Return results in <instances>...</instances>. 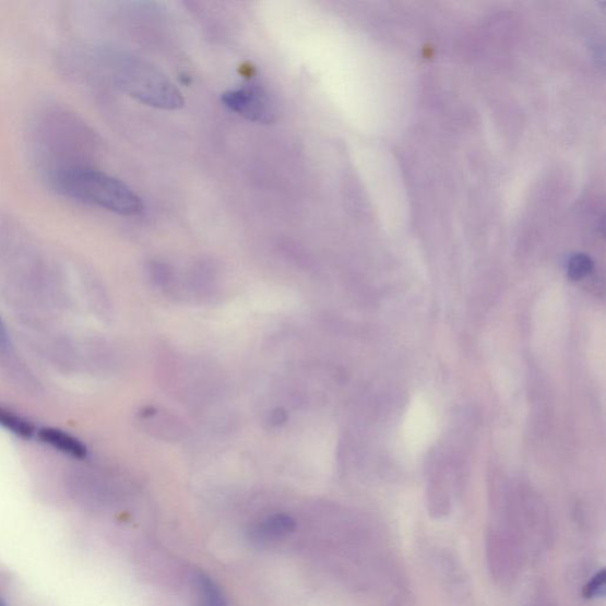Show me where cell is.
Here are the masks:
<instances>
[{"label": "cell", "instance_id": "1", "mask_svg": "<svg viewBox=\"0 0 606 606\" xmlns=\"http://www.w3.org/2000/svg\"><path fill=\"white\" fill-rule=\"evenodd\" d=\"M60 193L75 201L103 207L120 216H136L143 202L121 180L90 167L63 168L52 178Z\"/></svg>", "mask_w": 606, "mask_h": 606}, {"label": "cell", "instance_id": "2", "mask_svg": "<svg viewBox=\"0 0 606 606\" xmlns=\"http://www.w3.org/2000/svg\"><path fill=\"white\" fill-rule=\"evenodd\" d=\"M117 78L123 91L140 103L165 110L185 106V98L175 84L158 68L144 61H123Z\"/></svg>", "mask_w": 606, "mask_h": 606}, {"label": "cell", "instance_id": "3", "mask_svg": "<svg viewBox=\"0 0 606 606\" xmlns=\"http://www.w3.org/2000/svg\"><path fill=\"white\" fill-rule=\"evenodd\" d=\"M222 103L236 115L252 122L271 124L277 119L273 97L257 84L224 93Z\"/></svg>", "mask_w": 606, "mask_h": 606}, {"label": "cell", "instance_id": "4", "mask_svg": "<svg viewBox=\"0 0 606 606\" xmlns=\"http://www.w3.org/2000/svg\"><path fill=\"white\" fill-rule=\"evenodd\" d=\"M296 530V521L287 514L268 516L250 532V539L260 546L276 544L289 537Z\"/></svg>", "mask_w": 606, "mask_h": 606}, {"label": "cell", "instance_id": "5", "mask_svg": "<svg viewBox=\"0 0 606 606\" xmlns=\"http://www.w3.org/2000/svg\"><path fill=\"white\" fill-rule=\"evenodd\" d=\"M38 439L61 451L66 455L75 459H84L87 456L88 450L76 437L56 428H41L38 431Z\"/></svg>", "mask_w": 606, "mask_h": 606}, {"label": "cell", "instance_id": "6", "mask_svg": "<svg viewBox=\"0 0 606 606\" xmlns=\"http://www.w3.org/2000/svg\"><path fill=\"white\" fill-rule=\"evenodd\" d=\"M197 606H229L219 586L205 574L194 580Z\"/></svg>", "mask_w": 606, "mask_h": 606}, {"label": "cell", "instance_id": "7", "mask_svg": "<svg viewBox=\"0 0 606 606\" xmlns=\"http://www.w3.org/2000/svg\"><path fill=\"white\" fill-rule=\"evenodd\" d=\"M0 427L15 433L22 439L29 440L36 432V429L31 420L8 411V408L0 406Z\"/></svg>", "mask_w": 606, "mask_h": 606}, {"label": "cell", "instance_id": "8", "mask_svg": "<svg viewBox=\"0 0 606 606\" xmlns=\"http://www.w3.org/2000/svg\"><path fill=\"white\" fill-rule=\"evenodd\" d=\"M606 586V573L605 570H601L596 574L591 577V580L583 587V597L586 599H595L603 597L605 594Z\"/></svg>", "mask_w": 606, "mask_h": 606}, {"label": "cell", "instance_id": "9", "mask_svg": "<svg viewBox=\"0 0 606 606\" xmlns=\"http://www.w3.org/2000/svg\"><path fill=\"white\" fill-rule=\"evenodd\" d=\"M591 270V262L584 257H577L570 264V274L574 278H581Z\"/></svg>", "mask_w": 606, "mask_h": 606}, {"label": "cell", "instance_id": "10", "mask_svg": "<svg viewBox=\"0 0 606 606\" xmlns=\"http://www.w3.org/2000/svg\"><path fill=\"white\" fill-rule=\"evenodd\" d=\"M10 348V337L4 325L2 317H0V350L7 352Z\"/></svg>", "mask_w": 606, "mask_h": 606}, {"label": "cell", "instance_id": "11", "mask_svg": "<svg viewBox=\"0 0 606 606\" xmlns=\"http://www.w3.org/2000/svg\"><path fill=\"white\" fill-rule=\"evenodd\" d=\"M287 415L282 411H276L272 413L271 420L272 425L280 426L282 423L286 421Z\"/></svg>", "mask_w": 606, "mask_h": 606}, {"label": "cell", "instance_id": "12", "mask_svg": "<svg viewBox=\"0 0 606 606\" xmlns=\"http://www.w3.org/2000/svg\"><path fill=\"white\" fill-rule=\"evenodd\" d=\"M0 606H7L2 599H0Z\"/></svg>", "mask_w": 606, "mask_h": 606}]
</instances>
